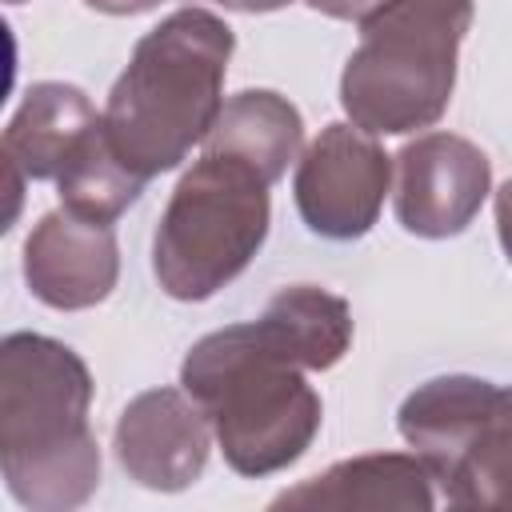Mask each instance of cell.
Returning a JSON list of instances; mask_svg holds the SVG:
<instances>
[{"label":"cell","mask_w":512,"mask_h":512,"mask_svg":"<svg viewBox=\"0 0 512 512\" xmlns=\"http://www.w3.org/2000/svg\"><path fill=\"white\" fill-rule=\"evenodd\" d=\"M300 356L268 316L196 340L180 388L204 408L232 472L272 476L296 464L320 432V396Z\"/></svg>","instance_id":"6da1fadb"},{"label":"cell","mask_w":512,"mask_h":512,"mask_svg":"<svg viewBox=\"0 0 512 512\" xmlns=\"http://www.w3.org/2000/svg\"><path fill=\"white\" fill-rule=\"evenodd\" d=\"M92 376L60 340L12 332L0 344V472L32 512L80 508L100 484V448L88 428Z\"/></svg>","instance_id":"7a4b0ae2"},{"label":"cell","mask_w":512,"mask_h":512,"mask_svg":"<svg viewBox=\"0 0 512 512\" xmlns=\"http://www.w3.org/2000/svg\"><path fill=\"white\" fill-rule=\"evenodd\" d=\"M232 44V28L204 8H180L136 40L108 92L104 132L120 164L144 184L176 168L212 132Z\"/></svg>","instance_id":"3957f363"},{"label":"cell","mask_w":512,"mask_h":512,"mask_svg":"<svg viewBox=\"0 0 512 512\" xmlns=\"http://www.w3.org/2000/svg\"><path fill=\"white\" fill-rule=\"evenodd\" d=\"M472 0H384L360 20L340 76V104L368 136L432 128L456 88V52Z\"/></svg>","instance_id":"277c9868"},{"label":"cell","mask_w":512,"mask_h":512,"mask_svg":"<svg viewBox=\"0 0 512 512\" xmlns=\"http://www.w3.org/2000/svg\"><path fill=\"white\" fill-rule=\"evenodd\" d=\"M268 188L256 168L220 152L180 176L152 236V272L172 300H208L252 264L268 236Z\"/></svg>","instance_id":"5b68a950"},{"label":"cell","mask_w":512,"mask_h":512,"mask_svg":"<svg viewBox=\"0 0 512 512\" xmlns=\"http://www.w3.org/2000/svg\"><path fill=\"white\" fill-rule=\"evenodd\" d=\"M396 424L452 508L512 512V388L436 376L408 392Z\"/></svg>","instance_id":"8992f818"},{"label":"cell","mask_w":512,"mask_h":512,"mask_svg":"<svg viewBox=\"0 0 512 512\" xmlns=\"http://www.w3.org/2000/svg\"><path fill=\"white\" fill-rule=\"evenodd\" d=\"M392 156L356 124H328L300 156L292 192L304 224L328 240L364 236L388 196Z\"/></svg>","instance_id":"52a82bcc"},{"label":"cell","mask_w":512,"mask_h":512,"mask_svg":"<svg viewBox=\"0 0 512 512\" xmlns=\"http://www.w3.org/2000/svg\"><path fill=\"white\" fill-rule=\"evenodd\" d=\"M492 188L488 156L452 132H428L396 156V220L404 232L444 240L464 232Z\"/></svg>","instance_id":"ba28073f"},{"label":"cell","mask_w":512,"mask_h":512,"mask_svg":"<svg viewBox=\"0 0 512 512\" xmlns=\"http://www.w3.org/2000/svg\"><path fill=\"white\" fill-rule=\"evenodd\" d=\"M212 440L216 432L204 408L184 388L140 392L116 420V460L152 492H180L196 484Z\"/></svg>","instance_id":"9c48e42d"},{"label":"cell","mask_w":512,"mask_h":512,"mask_svg":"<svg viewBox=\"0 0 512 512\" xmlns=\"http://www.w3.org/2000/svg\"><path fill=\"white\" fill-rule=\"evenodd\" d=\"M116 276L120 252L112 224L56 208L24 240V280L48 308H92L116 288Z\"/></svg>","instance_id":"30bf717a"},{"label":"cell","mask_w":512,"mask_h":512,"mask_svg":"<svg viewBox=\"0 0 512 512\" xmlns=\"http://www.w3.org/2000/svg\"><path fill=\"white\" fill-rule=\"evenodd\" d=\"M100 112L76 84L40 80L24 92V104L4 128V172L24 180H60L80 148L100 132Z\"/></svg>","instance_id":"8fae6325"},{"label":"cell","mask_w":512,"mask_h":512,"mask_svg":"<svg viewBox=\"0 0 512 512\" xmlns=\"http://www.w3.org/2000/svg\"><path fill=\"white\" fill-rule=\"evenodd\" d=\"M432 468L412 452H372L280 492L272 508H432Z\"/></svg>","instance_id":"7c38bea8"},{"label":"cell","mask_w":512,"mask_h":512,"mask_svg":"<svg viewBox=\"0 0 512 512\" xmlns=\"http://www.w3.org/2000/svg\"><path fill=\"white\" fill-rule=\"evenodd\" d=\"M300 140H304V120L296 104H288L280 92L248 88L224 100L212 132L204 136V152L244 160L268 184H276L296 160Z\"/></svg>","instance_id":"4fadbf2b"},{"label":"cell","mask_w":512,"mask_h":512,"mask_svg":"<svg viewBox=\"0 0 512 512\" xmlns=\"http://www.w3.org/2000/svg\"><path fill=\"white\" fill-rule=\"evenodd\" d=\"M264 316L276 324V332L288 340V348L300 356L308 372H324L344 360L352 348V312L340 296L316 288V284H292L276 292L264 308Z\"/></svg>","instance_id":"5bb4252c"},{"label":"cell","mask_w":512,"mask_h":512,"mask_svg":"<svg viewBox=\"0 0 512 512\" xmlns=\"http://www.w3.org/2000/svg\"><path fill=\"white\" fill-rule=\"evenodd\" d=\"M304 4L316 8V12H324V16H332V20H364L384 0H304Z\"/></svg>","instance_id":"9a60e30c"},{"label":"cell","mask_w":512,"mask_h":512,"mask_svg":"<svg viewBox=\"0 0 512 512\" xmlns=\"http://www.w3.org/2000/svg\"><path fill=\"white\" fill-rule=\"evenodd\" d=\"M496 232H500V244L512 260V180L496 192Z\"/></svg>","instance_id":"2e32d148"},{"label":"cell","mask_w":512,"mask_h":512,"mask_svg":"<svg viewBox=\"0 0 512 512\" xmlns=\"http://www.w3.org/2000/svg\"><path fill=\"white\" fill-rule=\"evenodd\" d=\"M84 4L96 12H108V16H136V12L156 8L160 0H84Z\"/></svg>","instance_id":"e0dca14e"},{"label":"cell","mask_w":512,"mask_h":512,"mask_svg":"<svg viewBox=\"0 0 512 512\" xmlns=\"http://www.w3.org/2000/svg\"><path fill=\"white\" fill-rule=\"evenodd\" d=\"M212 4H224V8H236V12H276L288 0H212Z\"/></svg>","instance_id":"ac0fdd59"},{"label":"cell","mask_w":512,"mask_h":512,"mask_svg":"<svg viewBox=\"0 0 512 512\" xmlns=\"http://www.w3.org/2000/svg\"><path fill=\"white\" fill-rule=\"evenodd\" d=\"M8 4H20V0H8Z\"/></svg>","instance_id":"d6986e66"}]
</instances>
